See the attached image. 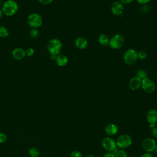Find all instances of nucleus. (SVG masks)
Listing matches in <instances>:
<instances>
[{
	"label": "nucleus",
	"mask_w": 157,
	"mask_h": 157,
	"mask_svg": "<svg viewBox=\"0 0 157 157\" xmlns=\"http://www.w3.org/2000/svg\"><path fill=\"white\" fill-rule=\"evenodd\" d=\"M28 24L32 28H39L40 27L43 23L42 17L37 13L34 12L30 13L27 18Z\"/></svg>",
	"instance_id": "7ed1b4c3"
},
{
	"label": "nucleus",
	"mask_w": 157,
	"mask_h": 157,
	"mask_svg": "<svg viewBox=\"0 0 157 157\" xmlns=\"http://www.w3.org/2000/svg\"><path fill=\"white\" fill-rule=\"evenodd\" d=\"M98 41L99 44L102 45L108 46L109 45L110 38L105 34H101L98 38Z\"/></svg>",
	"instance_id": "f3484780"
},
{
	"label": "nucleus",
	"mask_w": 157,
	"mask_h": 157,
	"mask_svg": "<svg viewBox=\"0 0 157 157\" xmlns=\"http://www.w3.org/2000/svg\"><path fill=\"white\" fill-rule=\"evenodd\" d=\"M156 145L155 140L151 137H147L144 139L142 143L143 149L149 153H151L155 151Z\"/></svg>",
	"instance_id": "6e6552de"
},
{
	"label": "nucleus",
	"mask_w": 157,
	"mask_h": 157,
	"mask_svg": "<svg viewBox=\"0 0 157 157\" xmlns=\"http://www.w3.org/2000/svg\"><path fill=\"white\" fill-rule=\"evenodd\" d=\"M137 59V52L134 49L129 48L124 53L123 60L128 65L134 64Z\"/></svg>",
	"instance_id": "39448f33"
},
{
	"label": "nucleus",
	"mask_w": 157,
	"mask_h": 157,
	"mask_svg": "<svg viewBox=\"0 0 157 157\" xmlns=\"http://www.w3.org/2000/svg\"><path fill=\"white\" fill-rule=\"evenodd\" d=\"M151 0H136V1L140 4H145L148 2H149Z\"/></svg>",
	"instance_id": "2f4dec72"
},
{
	"label": "nucleus",
	"mask_w": 157,
	"mask_h": 157,
	"mask_svg": "<svg viewBox=\"0 0 157 157\" xmlns=\"http://www.w3.org/2000/svg\"><path fill=\"white\" fill-rule=\"evenodd\" d=\"M140 157H153V155H152L151 153L147 152V153H145L142 154Z\"/></svg>",
	"instance_id": "7c9ffc66"
},
{
	"label": "nucleus",
	"mask_w": 157,
	"mask_h": 157,
	"mask_svg": "<svg viewBox=\"0 0 157 157\" xmlns=\"http://www.w3.org/2000/svg\"><path fill=\"white\" fill-rule=\"evenodd\" d=\"M85 157H95V156H94L93 155H87V156H86Z\"/></svg>",
	"instance_id": "e433bc0d"
},
{
	"label": "nucleus",
	"mask_w": 157,
	"mask_h": 157,
	"mask_svg": "<svg viewBox=\"0 0 157 157\" xmlns=\"http://www.w3.org/2000/svg\"><path fill=\"white\" fill-rule=\"evenodd\" d=\"M101 144L102 147L109 152H112L117 147L116 142L110 137H105L103 138Z\"/></svg>",
	"instance_id": "1a4fd4ad"
},
{
	"label": "nucleus",
	"mask_w": 157,
	"mask_h": 157,
	"mask_svg": "<svg viewBox=\"0 0 157 157\" xmlns=\"http://www.w3.org/2000/svg\"><path fill=\"white\" fill-rule=\"evenodd\" d=\"M62 43L60 40L56 38H53L50 39L47 45V48L48 52L50 55L57 56L60 54L62 50Z\"/></svg>",
	"instance_id": "f03ea898"
},
{
	"label": "nucleus",
	"mask_w": 157,
	"mask_h": 157,
	"mask_svg": "<svg viewBox=\"0 0 157 157\" xmlns=\"http://www.w3.org/2000/svg\"><path fill=\"white\" fill-rule=\"evenodd\" d=\"M18 4L15 0H7L2 6V11L6 16H12L18 10Z\"/></svg>",
	"instance_id": "f257e3e1"
},
{
	"label": "nucleus",
	"mask_w": 157,
	"mask_h": 157,
	"mask_svg": "<svg viewBox=\"0 0 157 157\" xmlns=\"http://www.w3.org/2000/svg\"><path fill=\"white\" fill-rule=\"evenodd\" d=\"M110 9H111L112 13L114 15H117V16L120 15L123 13L124 10L123 4L118 1H114L113 2H112L111 5Z\"/></svg>",
	"instance_id": "9d476101"
},
{
	"label": "nucleus",
	"mask_w": 157,
	"mask_h": 157,
	"mask_svg": "<svg viewBox=\"0 0 157 157\" xmlns=\"http://www.w3.org/2000/svg\"><path fill=\"white\" fill-rule=\"evenodd\" d=\"M142 80L137 76L132 77L129 82V87L131 90L135 91L141 87Z\"/></svg>",
	"instance_id": "9b49d317"
},
{
	"label": "nucleus",
	"mask_w": 157,
	"mask_h": 157,
	"mask_svg": "<svg viewBox=\"0 0 157 157\" xmlns=\"http://www.w3.org/2000/svg\"><path fill=\"white\" fill-rule=\"evenodd\" d=\"M102 157H115V155L111 152H107L105 153Z\"/></svg>",
	"instance_id": "c756f323"
},
{
	"label": "nucleus",
	"mask_w": 157,
	"mask_h": 157,
	"mask_svg": "<svg viewBox=\"0 0 157 157\" xmlns=\"http://www.w3.org/2000/svg\"><path fill=\"white\" fill-rule=\"evenodd\" d=\"M55 0H38L39 2L43 5H48L53 2Z\"/></svg>",
	"instance_id": "a878e982"
},
{
	"label": "nucleus",
	"mask_w": 157,
	"mask_h": 157,
	"mask_svg": "<svg viewBox=\"0 0 157 157\" xmlns=\"http://www.w3.org/2000/svg\"><path fill=\"white\" fill-rule=\"evenodd\" d=\"M132 143V139L131 137L126 134L120 135L116 140V144L117 147L121 149H124L128 148L131 145Z\"/></svg>",
	"instance_id": "20e7f679"
},
{
	"label": "nucleus",
	"mask_w": 157,
	"mask_h": 157,
	"mask_svg": "<svg viewBox=\"0 0 157 157\" xmlns=\"http://www.w3.org/2000/svg\"><path fill=\"white\" fill-rule=\"evenodd\" d=\"M3 12H2V10L1 9H0V18L2 17V15H3Z\"/></svg>",
	"instance_id": "f704fd0d"
},
{
	"label": "nucleus",
	"mask_w": 157,
	"mask_h": 157,
	"mask_svg": "<svg viewBox=\"0 0 157 157\" xmlns=\"http://www.w3.org/2000/svg\"><path fill=\"white\" fill-rule=\"evenodd\" d=\"M124 44V38L123 35L117 34L110 39L109 46L112 49L117 50L123 47Z\"/></svg>",
	"instance_id": "423d86ee"
},
{
	"label": "nucleus",
	"mask_w": 157,
	"mask_h": 157,
	"mask_svg": "<svg viewBox=\"0 0 157 157\" xmlns=\"http://www.w3.org/2000/svg\"><path fill=\"white\" fill-rule=\"evenodd\" d=\"M156 154H157V145H156V148H155V151H154Z\"/></svg>",
	"instance_id": "c9c22d12"
},
{
	"label": "nucleus",
	"mask_w": 157,
	"mask_h": 157,
	"mask_svg": "<svg viewBox=\"0 0 157 157\" xmlns=\"http://www.w3.org/2000/svg\"><path fill=\"white\" fill-rule=\"evenodd\" d=\"M12 57L17 60H21L26 56V52L22 48L17 47L13 50L12 52Z\"/></svg>",
	"instance_id": "f8f14e48"
},
{
	"label": "nucleus",
	"mask_w": 157,
	"mask_h": 157,
	"mask_svg": "<svg viewBox=\"0 0 157 157\" xmlns=\"http://www.w3.org/2000/svg\"><path fill=\"white\" fill-rule=\"evenodd\" d=\"M141 87L145 93L151 94L155 91L156 84L151 78L147 77L142 80Z\"/></svg>",
	"instance_id": "0eeeda50"
},
{
	"label": "nucleus",
	"mask_w": 157,
	"mask_h": 157,
	"mask_svg": "<svg viewBox=\"0 0 157 157\" xmlns=\"http://www.w3.org/2000/svg\"><path fill=\"white\" fill-rule=\"evenodd\" d=\"M155 126H156V124H153V123H150V124H149V128H151V129L155 128Z\"/></svg>",
	"instance_id": "473e14b6"
},
{
	"label": "nucleus",
	"mask_w": 157,
	"mask_h": 157,
	"mask_svg": "<svg viewBox=\"0 0 157 157\" xmlns=\"http://www.w3.org/2000/svg\"><path fill=\"white\" fill-rule=\"evenodd\" d=\"M56 56H53V55H50V59L52 60H55L56 59Z\"/></svg>",
	"instance_id": "72a5a7b5"
},
{
	"label": "nucleus",
	"mask_w": 157,
	"mask_h": 157,
	"mask_svg": "<svg viewBox=\"0 0 157 157\" xmlns=\"http://www.w3.org/2000/svg\"><path fill=\"white\" fill-rule=\"evenodd\" d=\"M29 154L31 157H38L40 154V151L37 148L33 147L29 150Z\"/></svg>",
	"instance_id": "aec40b11"
},
{
	"label": "nucleus",
	"mask_w": 157,
	"mask_h": 157,
	"mask_svg": "<svg viewBox=\"0 0 157 157\" xmlns=\"http://www.w3.org/2000/svg\"><path fill=\"white\" fill-rule=\"evenodd\" d=\"M151 132L154 137L157 138V126H155V128H152L151 129Z\"/></svg>",
	"instance_id": "cd10ccee"
},
{
	"label": "nucleus",
	"mask_w": 157,
	"mask_h": 157,
	"mask_svg": "<svg viewBox=\"0 0 157 157\" xmlns=\"http://www.w3.org/2000/svg\"><path fill=\"white\" fill-rule=\"evenodd\" d=\"M147 120L150 123L156 124L157 123V110L155 109H150L147 113Z\"/></svg>",
	"instance_id": "4468645a"
},
{
	"label": "nucleus",
	"mask_w": 157,
	"mask_h": 157,
	"mask_svg": "<svg viewBox=\"0 0 157 157\" xmlns=\"http://www.w3.org/2000/svg\"><path fill=\"white\" fill-rule=\"evenodd\" d=\"M132 157H135V156H132Z\"/></svg>",
	"instance_id": "58836bf2"
},
{
	"label": "nucleus",
	"mask_w": 157,
	"mask_h": 157,
	"mask_svg": "<svg viewBox=\"0 0 157 157\" xmlns=\"http://www.w3.org/2000/svg\"><path fill=\"white\" fill-rule=\"evenodd\" d=\"M147 55L146 52H145L144 50H140L137 52V57L138 59H144L147 58Z\"/></svg>",
	"instance_id": "5701e85b"
},
{
	"label": "nucleus",
	"mask_w": 157,
	"mask_h": 157,
	"mask_svg": "<svg viewBox=\"0 0 157 157\" xmlns=\"http://www.w3.org/2000/svg\"><path fill=\"white\" fill-rule=\"evenodd\" d=\"M118 1H120V2H121L123 4H130V3L132 2L134 0H118Z\"/></svg>",
	"instance_id": "c85d7f7f"
},
{
	"label": "nucleus",
	"mask_w": 157,
	"mask_h": 157,
	"mask_svg": "<svg viewBox=\"0 0 157 157\" xmlns=\"http://www.w3.org/2000/svg\"><path fill=\"white\" fill-rule=\"evenodd\" d=\"M88 44L87 40L83 37H78L74 40L75 46L80 50L85 49L87 47Z\"/></svg>",
	"instance_id": "ddd939ff"
},
{
	"label": "nucleus",
	"mask_w": 157,
	"mask_h": 157,
	"mask_svg": "<svg viewBox=\"0 0 157 157\" xmlns=\"http://www.w3.org/2000/svg\"><path fill=\"white\" fill-rule=\"evenodd\" d=\"M39 36V31L37 28H32L29 32V36L32 39H36Z\"/></svg>",
	"instance_id": "412c9836"
},
{
	"label": "nucleus",
	"mask_w": 157,
	"mask_h": 157,
	"mask_svg": "<svg viewBox=\"0 0 157 157\" xmlns=\"http://www.w3.org/2000/svg\"><path fill=\"white\" fill-rule=\"evenodd\" d=\"M9 35V31L8 29L4 26H0V37L2 38H6L8 37Z\"/></svg>",
	"instance_id": "6ab92c4d"
},
{
	"label": "nucleus",
	"mask_w": 157,
	"mask_h": 157,
	"mask_svg": "<svg viewBox=\"0 0 157 157\" xmlns=\"http://www.w3.org/2000/svg\"><path fill=\"white\" fill-rule=\"evenodd\" d=\"M71 157H83L80 151L77 150H74L71 153Z\"/></svg>",
	"instance_id": "393cba45"
},
{
	"label": "nucleus",
	"mask_w": 157,
	"mask_h": 157,
	"mask_svg": "<svg viewBox=\"0 0 157 157\" xmlns=\"http://www.w3.org/2000/svg\"><path fill=\"white\" fill-rule=\"evenodd\" d=\"M118 128L117 126L113 123L108 124L104 129L105 133L107 135L110 136L115 135L118 132Z\"/></svg>",
	"instance_id": "2eb2a0df"
},
{
	"label": "nucleus",
	"mask_w": 157,
	"mask_h": 157,
	"mask_svg": "<svg viewBox=\"0 0 157 157\" xmlns=\"http://www.w3.org/2000/svg\"><path fill=\"white\" fill-rule=\"evenodd\" d=\"M7 139L6 135L3 132H0V143L4 142Z\"/></svg>",
	"instance_id": "bb28decb"
},
{
	"label": "nucleus",
	"mask_w": 157,
	"mask_h": 157,
	"mask_svg": "<svg viewBox=\"0 0 157 157\" xmlns=\"http://www.w3.org/2000/svg\"><path fill=\"white\" fill-rule=\"evenodd\" d=\"M115 157H128V155L126 152L123 150H118V151L115 155Z\"/></svg>",
	"instance_id": "4be33fe9"
},
{
	"label": "nucleus",
	"mask_w": 157,
	"mask_h": 157,
	"mask_svg": "<svg viewBox=\"0 0 157 157\" xmlns=\"http://www.w3.org/2000/svg\"><path fill=\"white\" fill-rule=\"evenodd\" d=\"M55 61L58 66L60 67H64L68 63V58L65 55L59 54L56 56Z\"/></svg>",
	"instance_id": "dca6fc26"
},
{
	"label": "nucleus",
	"mask_w": 157,
	"mask_h": 157,
	"mask_svg": "<svg viewBox=\"0 0 157 157\" xmlns=\"http://www.w3.org/2000/svg\"><path fill=\"white\" fill-rule=\"evenodd\" d=\"M25 52H26V56H32L34 55V49L32 47H29V48H28L26 50H25Z\"/></svg>",
	"instance_id": "b1692460"
},
{
	"label": "nucleus",
	"mask_w": 157,
	"mask_h": 157,
	"mask_svg": "<svg viewBox=\"0 0 157 157\" xmlns=\"http://www.w3.org/2000/svg\"><path fill=\"white\" fill-rule=\"evenodd\" d=\"M136 76L140 78L141 80L148 77L147 72L144 69H140L136 72Z\"/></svg>",
	"instance_id": "a211bd4d"
},
{
	"label": "nucleus",
	"mask_w": 157,
	"mask_h": 157,
	"mask_svg": "<svg viewBox=\"0 0 157 157\" xmlns=\"http://www.w3.org/2000/svg\"><path fill=\"white\" fill-rule=\"evenodd\" d=\"M2 5V0H0V6Z\"/></svg>",
	"instance_id": "4c0bfd02"
}]
</instances>
